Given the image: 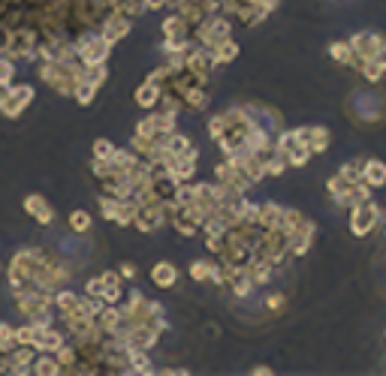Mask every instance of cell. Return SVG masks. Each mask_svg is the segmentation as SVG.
Listing matches in <instances>:
<instances>
[{"label": "cell", "mask_w": 386, "mask_h": 376, "mask_svg": "<svg viewBox=\"0 0 386 376\" xmlns=\"http://www.w3.org/2000/svg\"><path fill=\"white\" fill-rule=\"evenodd\" d=\"M115 10H121L130 19H139L145 12V0H115Z\"/></svg>", "instance_id": "cell-47"}, {"label": "cell", "mask_w": 386, "mask_h": 376, "mask_svg": "<svg viewBox=\"0 0 386 376\" xmlns=\"http://www.w3.org/2000/svg\"><path fill=\"white\" fill-rule=\"evenodd\" d=\"M85 295H91V298H100L103 295V283H100V274L97 277H91L85 283Z\"/></svg>", "instance_id": "cell-55"}, {"label": "cell", "mask_w": 386, "mask_h": 376, "mask_svg": "<svg viewBox=\"0 0 386 376\" xmlns=\"http://www.w3.org/2000/svg\"><path fill=\"white\" fill-rule=\"evenodd\" d=\"M220 132H224V115H211L209 118V139L215 141V139H220Z\"/></svg>", "instance_id": "cell-54"}, {"label": "cell", "mask_w": 386, "mask_h": 376, "mask_svg": "<svg viewBox=\"0 0 386 376\" xmlns=\"http://www.w3.org/2000/svg\"><path fill=\"white\" fill-rule=\"evenodd\" d=\"M287 169H290V160H287V154L275 150V154L269 157V163H266V178H281Z\"/></svg>", "instance_id": "cell-41"}, {"label": "cell", "mask_w": 386, "mask_h": 376, "mask_svg": "<svg viewBox=\"0 0 386 376\" xmlns=\"http://www.w3.org/2000/svg\"><path fill=\"white\" fill-rule=\"evenodd\" d=\"M12 79H15V61L0 55V81H12Z\"/></svg>", "instance_id": "cell-53"}, {"label": "cell", "mask_w": 386, "mask_h": 376, "mask_svg": "<svg viewBox=\"0 0 386 376\" xmlns=\"http://www.w3.org/2000/svg\"><path fill=\"white\" fill-rule=\"evenodd\" d=\"M100 283H103V304H121L124 301V277L118 271H100Z\"/></svg>", "instance_id": "cell-16"}, {"label": "cell", "mask_w": 386, "mask_h": 376, "mask_svg": "<svg viewBox=\"0 0 386 376\" xmlns=\"http://www.w3.org/2000/svg\"><path fill=\"white\" fill-rule=\"evenodd\" d=\"M193 205L209 217L215 208L220 205V196H218V184L215 181H193Z\"/></svg>", "instance_id": "cell-13"}, {"label": "cell", "mask_w": 386, "mask_h": 376, "mask_svg": "<svg viewBox=\"0 0 386 376\" xmlns=\"http://www.w3.org/2000/svg\"><path fill=\"white\" fill-rule=\"evenodd\" d=\"M302 220H305V214H302L299 208H284V214H281V229L287 232V235H290V232H293Z\"/></svg>", "instance_id": "cell-46"}, {"label": "cell", "mask_w": 386, "mask_h": 376, "mask_svg": "<svg viewBox=\"0 0 386 376\" xmlns=\"http://www.w3.org/2000/svg\"><path fill=\"white\" fill-rule=\"evenodd\" d=\"M10 90H12V81H0V106L6 103V97H10Z\"/></svg>", "instance_id": "cell-61"}, {"label": "cell", "mask_w": 386, "mask_h": 376, "mask_svg": "<svg viewBox=\"0 0 386 376\" xmlns=\"http://www.w3.org/2000/svg\"><path fill=\"white\" fill-rule=\"evenodd\" d=\"M169 0H145V12H154V10H166Z\"/></svg>", "instance_id": "cell-59"}, {"label": "cell", "mask_w": 386, "mask_h": 376, "mask_svg": "<svg viewBox=\"0 0 386 376\" xmlns=\"http://www.w3.org/2000/svg\"><path fill=\"white\" fill-rule=\"evenodd\" d=\"M166 148L172 150V154H175V157H184V154H191V150H196V145H193V141L191 139H187L184 136V132H172V136H169V141H166Z\"/></svg>", "instance_id": "cell-40"}, {"label": "cell", "mask_w": 386, "mask_h": 376, "mask_svg": "<svg viewBox=\"0 0 386 376\" xmlns=\"http://www.w3.org/2000/svg\"><path fill=\"white\" fill-rule=\"evenodd\" d=\"M196 169H200V148L191 150V154L178 157L175 166H172V178H175L178 184H187L196 178Z\"/></svg>", "instance_id": "cell-18"}, {"label": "cell", "mask_w": 386, "mask_h": 376, "mask_svg": "<svg viewBox=\"0 0 386 376\" xmlns=\"http://www.w3.org/2000/svg\"><path fill=\"white\" fill-rule=\"evenodd\" d=\"M229 37H233V19H226V15H209L202 24H196L191 30L193 43L209 48V52H215V48Z\"/></svg>", "instance_id": "cell-3"}, {"label": "cell", "mask_w": 386, "mask_h": 376, "mask_svg": "<svg viewBox=\"0 0 386 376\" xmlns=\"http://www.w3.org/2000/svg\"><path fill=\"white\" fill-rule=\"evenodd\" d=\"M34 94H37L34 85H12L10 97H6V103L0 106V115H3V118H19L24 108L34 103Z\"/></svg>", "instance_id": "cell-11"}, {"label": "cell", "mask_w": 386, "mask_h": 376, "mask_svg": "<svg viewBox=\"0 0 386 376\" xmlns=\"http://www.w3.org/2000/svg\"><path fill=\"white\" fill-rule=\"evenodd\" d=\"M193 46V39L191 37H178V39H163V43H160V52L163 55H184L187 52V48H191Z\"/></svg>", "instance_id": "cell-44"}, {"label": "cell", "mask_w": 386, "mask_h": 376, "mask_svg": "<svg viewBox=\"0 0 386 376\" xmlns=\"http://www.w3.org/2000/svg\"><path fill=\"white\" fill-rule=\"evenodd\" d=\"M169 223V214H166V205L163 202H154V205H139L136 208V220L133 226L142 235H154V232H160L163 226Z\"/></svg>", "instance_id": "cell-8"}, {"label": "cell", "mask_w": 386, "mask_h": 376, "mask_svg": "<svg viewBox=\"0 0 386 376\" xmlns=\"http://www.w3.org/2000/svg\"><path fill=\"white\" fill-rule=\"evenodd\" d=\"M329 57L341 66H350V70L359 63V57L353 55V46L347 43V39H335V43H329Z\"/></svg>", "instance_id": "cell-27"}, {"label": "cell", "mask_w": 386, "mask_h": 376, "mask_svg": "<svg viewBox=\"0 0 386 376\" xmlns=\"http://www.w3.org/2000/svg\"><path fill=\"white\" fill-rule=\"evenodd\" d=\"M380 220H383V211H380V205H377L374 199H368V202H359V205L350 208V232L356 238L371 235L377 226H380Z\"/></svg>", "instance_id": "cell-6"}, {"label": "cell", "mask_w": 386, "mask_h": 376, "mask_svg": "<svg viewBox=\"0 0 386 376\" xmlns=\"http://www.w3.org/2000/svg\"><path fill=\"white\" fill-rule=\"evenodd\" d=\"M184 70L196 79V85L211 88V75H215V70H218V61H215V55H211L209 48L193 43L191 48H187V55H184Z\"/></svg>", "instance_id": "cell-5"}, {"label": "cell", "mask_w": 386, "mask_h": 376, "mask_svg": "<svg viewBox=\"0 0 386 376\" xmlns=\"http://www.w3.org/2000/svg\"><path fill=\"white\" fill-rule=\"evenodd\" d=\"M235 271H239V268H233L226 259H218L215 268H211V280L209 283H215V286H229V280H233Z\"/></svg>", "instance_id": "cell-37"}, {"label": "cell", "mask_w": 386, "mask_h": 376, "mask_svg": "<svg viewBox=\"0 0 386 376\" xmlns=\"http://www.w3.org/2000/svg\"><path fill=\"white\" fill-rule=\"evenodd\" d=\"M139 160H142V157H139V154H136V150L130 148V145H127V148H115V154H112V169H115V172H124V175H127V172L133 169V166H136Z\"/></svg>", "instance_id": "cell-30"}, {"label": "cell", "mask_w": 386, "mask_h": 376, "mask_svg": "<svg viewBox=\"0 0 386 376\" xmlns=\"http://www.w3.org/2000/svg\"><path fill=\"white\" fill-rule=\"evenodd\" d=\"M244 112H248V118L253 121V127L269 132V136H278V132L284 130V118L281 112H278L275 106H266V103H244Z\"/></svg>", "instance_id": "cell-7"}, {"label": "cell", "mask_w": 386, "mask_h": 376, "mask_svg": "<svg viewBox=\"0 0 386 376\" xmlns=\"http://www.w3.org/2000/svg\"><path fill=\"white\" fill-rule=\"evenodd\" d=\"M311 157H314V154H311L305 145H299V148H293L290 154H287V160H290V169H302V166H308Z\"/></svg>", "instance_id": "cell-49"}, {"label": "cell", "mask_w": 386, "mask_h": 376, "mask_svg": "<svg viewBox=\"0 0 386 376\" xmlns=\"http://www.w3.org/2000/svg\"><path fill=\"white\" fill-rule=\"evenodd\" d=\"M151 274V283L157 289H172L178 283V268L175 262H169V259H160V262H154V268L148 271Z\"/></svg>", "instance_id": "cell-17"}, {"label": "cell", "mask_w": 386, "mask_h": 376, "mask_svg": "<svg viewBox=\"0 0 386 376\" xmlns=\"http://www.w3.org/2000/svg\"><path fill=\"white\" fill-rule=\"evenodd\" d=\"M353 70H356L359 75H363V79L368 81V85H377V81H380L383 75H386V70H383V66L377 63V61H359L356 66H353Z\"/></svg>", "instance_id": "cell-36"}, {"label": "cell", "mask_w": 386, "mask_h": 376, "mask_svg": "<svg viewBox=\"0 0 386 376\" xmlns=\"http://www.w3.org/2000/svg\"><path fill=\"white\" fill-rule=\"evenodd\" d=\"M211 268H215L211 259H193V262L187 265V274H191L193 283H209L211 280Z\"/></svg>", "instance_id": "cell-34"}, {"label": "cell", "mask_w": 386, "mask_h": 376, "mask_svg": "<svg viewBox=\"0 0 386 376\" xmlns=\"http://www.w3.org/2000/svg\"><path fill=\"white\" fill-rule=\"evenodd\" d=\"M220 115H224V132H220V139H215L218 150L224 157L244 154V141H248L251 130H253V121L248 118L244 106H229Z\"/></svg>", "instance_id": "cell-1"}, {"label": "cell", "mask_w": 386, "mask_h": 376, "mask_svg": "<svg viewBox=\"0 0 386 376\" xmlns=\"http://www.w3.org/2000/svg\"><path fill=\"white\" fill-rule=\"evenodd\" d=\"M70 232H76V235H85V232H91V226H94V217L88 214V211H81V208H76V211L70 214Z\"/></svg>", "instance_id": "cell-38"}, {"label": "cell", "mask_w": 386, "mask_h": 376, "mask_svg": "<svg viewBox=\"0 0 386 376\" xmlns=\"http://www.w3.org/2000/svg\"><path fill=\"white\" fill-rule=\"evenodd\" d=\"M284 307H287V295H284V292H269V295L262 298V310H266L269 316L284 313Z\"/></svg>", "instance_id": "cell-43"}, {"label": "cell", "mask_w": 386, "mask_h": 376, "mask_svg": "<svg viewBox=\"0 0 386 376\" xmlns=\"http://www.w3.org/2000/svg\"><path fill=\"white\" fill-rule=\"evenodd\" d=\"M248 274L253 277V283H257V289H260V286H269V283L275 280L278 271H275V265L269 262L266 256H253L251 265H248Z\"/></svg>", "instance_id": "cell-21"}, {"label": "cell", "mask_w": 386, "mask_h": 376, "mask_svg": "<svg viewBox=\"0 0 386 376\" xmlns=\"http://www.w3.org/2000/svg\"><path fill=\"white\" fill-rule=\"evenodd\" d=\"M81 61H43L39 63V79L46 81L48 88L55 90V94H61V97H73L76 94V85L81 81Z\"/></svg>", "instance_id": "cell-2"}, {"label": "cell", "mask_w": 386, "mask_h": 376, "mask_svg": "<svg viewBox=\"0 0 386 376\" xmlns=\"http://www.w3.org/2000/svg\"><path fill=\"white\" fill-rule=\"evenodd\" d=\"M81 66H85V63H81ZM81 79L91 81V85H97V88H103V85H106V79H109V66H106V63L85 66V70H81Z\"/></svg>", "instance_id": "cell-39"}, {"label": "cell", "mask_w": 386, "mask_h": 376, "mask_svg": "<svg viewBox=\"0 0 386 376\" xmlns=\"http://www.w3.org/2000/svg\"><path fill=\"white\" fill-rule=\"evenodd\" d=\"M10 358H12V370L10 373H15V376H28L30 370H34V358H37V349L34 346H28V344H19L10 353Z\"/></svg>", "instance_id": "cell-19"}, {"label": "cell", "mask_w": 386, "mask_h": 376, "mask_svg": "<svg viewBox=\"0 0 386 376\" xmlns=\"http://www.w3.org/2000/svg\"><path fill=\"white\" fill-rule=\"evenodd\" d=\"M239 52H242V46L235 43L233 37H229V39H224V43H220V46H218V48H215V52H211V55H215L218 66H226V63H233L235 57H239Z\"/></svg>", "instance_id": "cell-33"}, {"label": "cell", "mask_w": 386, "mask_h": 376, "mask_svg": "<svg viewBox=\"0 0 386 376\" xmlns=\"http://www.w3.org/2000/svg\"><path fill=\"white\" fill-rule=\"evenodd\" d=\"M124 322V313H121V304H106L100 316H97V325L103 328V334H115Z\"/></svg>", "instance_id": "cell-24"}, {"label": "cell", "mask_w": 386, "mask_h": 376, "mask_svg": "<svg viewBox=\"0 0 386 376\" xmlns=\"http://www.w3.org/2000/svg\"><path fill=\"white\" fill-rule=\"evenodd\" d=\"M160 30H163V39H178V37H191V24H187L178 12L166 15L160 21Z\"/></svg>", "instance_id": "cell-25"}, {"label": "cell", "mask_w": 386, "mask_h": 376, "mask_svg": "<svg viewBox=\"0 0 386 376\" xmlns=\"http://www.w3.org/2000/svg\"><path fill=\"white\" fill-rule=\"evenodd\" d=\"M136 199H121L118 202V211H115V226H133V220H136Z\"/></svg>", "instance_id": "cell-35"}, {"label": "cell", "mask_w": 386, "mask_h": 376, "mask_svg": "<svg viewBox=\"0 0 386 376\" xmlns=\"http://www.w3.org/2000/svg\"><path fill=\"white\" fill-rule=\"evenodd\" d=\"M154 373H160V376H187L191 370H187V367H160V370H154Z\"/></svg>", "instance_id": "cell-58"}, {"label": "cell", "mask_w": 386, "mask_h": 376, "mask_svg": "<svg viewBox=\"0 0 386 376\" xmlns=\"http://www.w3.org/2000/svg\"><path fill=\"white\" fill-rule=\"evenodd\" d=\"M281 214H284V205H278V202H260L257 223L262 226V229H278V226H281Z\"/></svg>", "instance_id": "cell-28"}, {"label": "cell", "mask_w": 386, "mask_h": 376, "mask_svg": "<svg viewBox=\"0 0 386 376\" xmlns=\"http://www.w3.org/2000/svg\"><path fill=\"white\" fill-rule=\"evenodd\" d=\"M130 30H133V19H130V15H124L121 10H112V12L103 19V24H100V33H103L106 39H109L112 46L121 43V39H127Z\"/></svg>", "instance_id": "cell-9"}, {"label": "cell", "mask_w": 386, "mask_h": 376, "mask_svg": "<svg viewBox=\"0 0 386 376\" xmlns=\"http://www.w3.org/2000/svg\"><path fill=\"white\" fill-rule=\"evenodd\" d=\"M371 61H377V63H380V66H383V70H386V43L380 46V52H377V55L371 57Z\"/></svg>", "instance_id": "cell-62"}, {"label": "cell", "mask_w": 386, "mask_h": 376, "mask_svg": "<svg viewBox=\"0 0 386 376\" xmlns=\"http://www.w3.org/2000/svg\"><path fill=\"white\" fill-rule=\"evenodd\" d=\"M314 238H317V223L305 217V220H302V223L290 232V256H293V259H302L311 247H314Z\"/></svg>", "instance_id": "cell-10"}, {"label": "cell", "mask_w": 386, "mask_h": 376, "mask_svg": "<svg viewBox=\"0 0 386 376\" xmlns=\"http://www.w3.org/2000/svg\"><path fill=\"white\" fill-rule=\"evenodd\" d=\"M24 211L34 217L39 226H52L55 223V208L43 193H30L28 199H24Z\"/></svg>", "instance_id": "cell-15"}, {"label": "cell", "mask_w": 386, "mask_h": 376, "mask_svg": "<svg viewBox=\"0 0 386 376\" xmlns=\"http://www.w3.org/2000/svg\"><path fill=\"white\" fill-rule=\"evenodd\" d=\"M332 145V132L326 127H314V139H311V154H326Z\"/></svg>", "instance_id": "cell-45"}, {"label": "cell", "mask_w": 386, "mask_h": 376, "mask_svg": "<svg viewBox=\"0 0 386 376\" xmlns=\"http://www.w3.org/2000/svg\"><path fill=\"white\" fill-rule=\"evenodd\" d=\"M118 274H121L124 280H133L139 271H136V265H133V262H121V265H118Z\"/></svg>", "instance_id": "cell-57"}, {"label": "cell", "mask_w": 386, "mask_h": 376, "mask_svg": "<svg viewBox=\"0 0 386 376\" xmlns=\"http://www.w3.org/2000/svg\"><path fill=\"white\" fill-rule=\"evenodd\" d=\"M226 247V238L224 235H205V250H209L211 256H220Z\"/></svg>", "instance_id": "cell-52"}, {"label": "cell", "mask_w": 386, "mask_h": 376, "mask_svg": "<svg viewBox=\"0 0 386 376\" xmlns=\"http://www.w3.org/2000/svg\"><path fill=\"white\" fill-rule=\"evenodd\" d=\"M30 373H37V376H61L64 367L57 364L55 353H37V358H34V370H30Z\"/></svg>", "instance_id": "cell-29"}, {"label": "cell", "mask_w": 386, "mask_h": 376, "mask_svg": "<svg viewBox=\"0 0 386 376\" xmlns=\"http://www.w3.org/2000/svg\"><path fill=\"white\" fill-rule=\"evenodd\" d=\"M363 181H365L371 190L386 187V163H383V160H374V157H368V160H365V169H363Z\"/></svg>", "instance_id": "cell-23"}, {"label": "cell", "mask_w": 386, "mask_h": 376, "mask_svg": "<svg viewBox=\"0 0 386 376\" xmlns=\"http://www.w3.org/2000/svg\"><path fill=\"white\" fill-rule=\"evenodd\" d=\"M229 292H233L235 298H242V301H248L253 295V289H257V283H253V277L248 274V268H239L233 274V280H229Z\"/></svg>", "instance_id": "cell-22"}, {"label": "cell", "mask_w": 386, "mask_h": 376, "mask_svg": "<svg viewBox=\"0 0 386 376\" xmlns=\"http://www.w3.org/2000/svg\"><path fill=\"white\" fill-rule=\"evenodd\" d=\"M365 160L368 157H356V160H350V163H341L338 166V178H344L347 184H356V181H363V169H365Z\"/></svg>", "instance_id": "cell-32"}, {"label": "cell", "mask_w": 386, "mask_h": 376, "mask_svg": "<svg viewBox=\"0 0 386 376\" xmlns=\"http://www.w3.org/2000/svg\"><path fill=\"white\" fill-rule=\"evenodd\" d=\"M182 99H184V112H193V115H200L205 112V108L211 106V88H205V85H187L182 90Z\"/></svg>", "instance_id": "cell-14"}, {"label": "cell", "mask_w": 386, "mask_h": 376, "mask_svg": "<svg viewBox=\"0 0 386 376\" xmlns=\"http://www.w3.org/2000/svg\"><path fill=\"white\" fill-rule=\"evenodd\" d=\"M251 373H253V376H272L275 370H272L269 364H253V367H251Z\"/></svg>", "instance_id": "cell-60"}, {"label": "cell", "mask_w": 386, "mask_h": 376, "mask_svg": "<svg viewBox=\"0 0 386 376\" xmlns=\"http://www.w3.org/2000/svg\"><path fill=\"white\" fill-rule=\"evenodd\" d=\"M296 139H299V145H305L311 150V139H314V127H296Z\"/></svg>", "instance_id": "cell-56"}, {"label": "cell", "mask_w": 386, "mask_h": 376, "mask_svg": "<svg viewBox=\"0 0 386 376\" xmlns=\"http://www.w3.org/2000/svg\"><path fill=\"white\" fill-rule=\"evenodd\" d=\"M91 150H94V157H97V160H112V154H115V145H112L109 139H94Z\"/></svg>", "instance_id": "cell-51"}, {"label": "cell", "mask_w": 386, "mask_h": 376, "mask_svg": "<svg viewBox=\"0 0 386 376\" xmlns=\"http://www.w3.org/2000/svg\"><path fill=\"white\" fill-rule=\"evenodd\" d=\"M347 43L353 46V55L359 57V61H371V57L380 52V46L386 43V39L380 37V33H371V30H363V33H353V37L347 39Z\"/></svg>", "instance_id": "cell-12"}, {"label": "cell", "mask_w": 386, "mask_h": 376, "mask_svg": "<svg viewBox=\"0 0 386 376\" xmlns=\"http://www.w3.org/2000/svg\"><path fill=\"white\" fill-rule=\"evenodd\" d=\"M97 94H100V88L91 85V81H85V79H81L79 85H76V94H73V99H76L79 106H91Z\"/></svg>", "instance_id": "cell-42"}, {"label": "cell", "mask_w": 386, "mask_h": 376, "mask_svg": "<svg viewBox=\"0 0 386 376\" xmlns=\"http://www.w3.org/2000/svg\"><path fill=\"white\" fill-rule=\"evenodd\" d=\"M160 94H163L160 85H154V81H142V85L133 90V103H136L139 108H145V112H151V108H157Z\"/></svg>", "instance_id": "cell-20"}, {"label": "cell", "mask_w": 386, "mask_h": 376, "mask_svg": "<svg viewBox=\"0 0 386 376\" xmlns=\"http://www.w3.org/2000/svg\"><path fill=\"white\" fill-rule=\"evenodd\" d=\"M118 202H121V199H115V196H103V193H100V199H97V205H100V217H103L106 223H112V220H115Z\"/></svg>", "instance_id": "cell-48"}, {"label": "cell", "mask_w": 386, "mask_h": 376, "mask_svg": "<svg viewBox=\"0 0 386 376\" xmlns=\"http://www.w3.org/2000/svg\"><path fill=\"white\" fill-rule=\"evenodd\" d=\"M151 190H154V196H157L160 202H172V199H175V190H178V181L172 178V175H163V178L151 181Z\"/></svg>", "instance_id": "cell-31"}, {"label": "cell", "mask_w": 386, "mask_h": 376, "mask_svg": "<svg viewBox=\"0 0 386 376\" xmlns=\"http://www.w3.org/2000/svg\"><path fill=\"white\" fill-rule=\"evenodd\" d=\"M172 72H175V70H172V66H169L166 61H163V63L157 66V70H151V72L145 75V81H154V85H160V88H163V85L169 81V75H172Z\"/></svg>", "instance_id": "cell-50"}, {"label": "cell", "mask_w": 386, "mask_h": 376, "mask_svg": "<svg viewBox=\"0 0 386 376\" xmlns=\"http://www.w3.org/2000/svg\"><path fill=\"white\" fill-rule=\"evenodd\" d=\"M76 52H79V61L85 66H94V63H106L112 55V43L103 37L100 30H81L76 37Z\"/></svg>", "instance_id": "cell-4"}, {"label": "cell", "mask_w": 386, "mask_h": 376, "mask_svg": "<svg viewBox=\"0 0 386 376\" xmlns=\"http://www.w3.org/2000/svg\"><path fill=\"white\" fill-rule=\"evenodd\" d=\"M157 367H154L148 349H139V346H130V373H139V376H151Z\"/></svg>", "instance_id": "cell-26"}]
</instances>
